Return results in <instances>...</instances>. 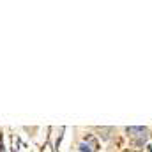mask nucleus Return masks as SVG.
Instances as JSON below:
<instances>
[{
    "mask_svg": "<svg viewBox=\"0 0 152 152\" xmlns=\"http://www.w3.org/2000/svg\"><path fill=\"white\" fill-rule=\"evenodd\" d=\"M124 131H126L129 136L134 138V136H142V134H145V133H147V127H145V126H127Z\"/></svg>",
    "mask_w": 152,
    "mask_h": 152,
    "instance_id": "nucleus-1",
    "label": "nucleus"
},
{
    "mask_svg": "<svg viewBox=\"0 0 152 152\" xmlns=\"http://www.w3.org/2000/svg\"><path fill=\"white\" fill-rule=\"evenodd\" d=\"M99 133H101L99 136H101L103 140H108V138L112 136L110 133H113V127H101V129H99Z\"/></svg>",
    "mask_w": 152,
    "mask_h": 152,
    "instance_id": "nucleus-5",
    "label": "nucleus"
},
{
    "mask_svg": "<svg viewBox=\"0 0 152 152\" xmlns=\"http://www.w3.org/2000/svg\"><path fill=\"white\" fill-rule=\"evenodd\" d=\"M147 138H149V134H142V136H138L136 140H133V145H134V147H143V145L147 143Z\"/></svg>",
    "mask_w": 152,
    "mask_h": 152,
    "instance_id": "nucleus-3",
    "label": "nucleus"
},
{
    "mask_svg": "<svg viewBox=\"0 0 152 152\" xmlns=\"http://www.w3.org/2000/svg\"><path fill=\"white\" fill-rule=\"evenodd\" d=\"M83 142H87V143H88V145H90V147H92L96 152L99 151V142H97V138H96L94 134H85Z\"/></svg>",
    "mask_w": 152,
    "mask_h": 152,
    "instance_id": "nucleus-2",
    "label": "nucleus"
},
{
    "mask_svg": "<svg viewBox=\"0 0 152 152\" xmlns=\"http://www.w3.org/2000/svg\"><path fill=\"white\" fill-rule=\"evenodd\" d=\"M78 152H96V151H94L87 142H83V140H81V142L78 143Z\"/></svg>",
    "mask_w": 152,
    "mask_h": 152,
    "instance_id": "nucleus-4",
    "label": "nucleus"
}]
</instances>
